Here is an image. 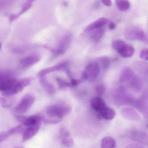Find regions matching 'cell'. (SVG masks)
<instances>
[{
	"mask_svg": "<svg viewBox=\"0 0 148 148\" xmlns=\"http://www.w3.org/2000/svg\"><path fill=\"white\" fill-rule=\"evenodd\" d=\"M112 47L121 57L124 58L132 57L135 51V48L132 46L126 44L120 40H113L112 43Z\"/></svg>",
	"mask_w": 148,
	"mask_h": 148,
	"instance_id": "obj_1",
	"label": "cell"
},
{
	"mask_svg": "<svg viewBox=\"0 0 148 148\" xmlns=\"http://www.w3.org/2000/svg\"><path fill=\"white\" fill-rule=\"evenodd\" d=\"M71 111L70 106L53 105L49 106L46 109V113L50 118L62 119Z\"/></svg>",
	"mask_w": 148,
	"mask_h": 148,
	"instance_id": "obj_2",
	"label": "cell"
},
{
	"mask_svg": "<svg viewBox=\"0 0 148 148\" xmlns=\"http://www.w3.org/2000/svg\"><path fill=\"white\" fill-rule=\"evenodd\" d=\"M100 73L98 63L92 62L87 65L82 74V80L92 82L97 78Z\"/></svg>",
	"mask_w": 148,
	"mask_h": 148,
	"instance_id": "obj_3",
	"label": "cell"
},
{
	"mask_svg": "<svg viewBox=\"0 0 148 148\" xmlns=\"http://www.w3.org/2000/svg\"><path fill=\"white\" fill-rule=\"evenodd\" d=\"M72 40V35L70 34H66L62 37L60 40L57 47L52 50L53 56L56 57L64 54L70 47Z\"/></svg>",
	"mask_w": 148,
	"mask_h": 148,
	"instance_id": "obj_4",
	"label": "cell"
},
{
	"mask_svg": "<svg viewBox=\"0 0 148 148\" xmlns=\"http://www.w3.org/2000/svg\"><path fill=\"white\" fill-rule=\"evenodd\" d=\"M32 80V78L31 77L18 79L12 87L6 92L2 93V95L4 97H9L17 94L21 91L25 87L29 85Z\"/></svg>",
	"mask_w": 148,
	"mask_h": 148,
	"instance_id": "obj_5",
	"label": "cell"
},
{
	"mask_svg": "<svg viewBox=\"0 0 148 148\" xmlns=\"http://www.w3.org/2000/svg\"><path fill=\"white\" fill-rule=\"evenodd\" d=\"M125 37L130 40H139L144 41L146 34L143 30L136 26H130L126 28Z\"/></svg>",
	"mask_w": 148,
	"mask_h": 148,
	"instance_id": "obj_6",
	"label": "cell"
},
{
	"mask_svg": "<svg viewBox=\"0 0 148 148\" xmlns=\"http://www.w3.org/2000/svg\"><path fill=\"white\" fill-rule=\"evenodd\" d=\"M35 99V97L32 94H27L25 95L15 107V111L18 113H25L31 108L34 103Z\"/></svg>",
	"mask_w": 148,
	"mask_h": 148,
	"instance_id": "obj_7",
	"label": "cell"
},
{
	"mask_svg": "<svg viewBox=\"0 0 148 148\" xmlns=\"http://www.w3.org/2000/svg\"><path fill=\"white\" fill-rule=\"evenodd\" d=\"M16 119L20 123L27 127L39 126L43 122L44 117L39 115H34L29 117L17 116Z\"/></svg>",
	"mask_w": 148,
	"mask_h": 148,
	"instance_id": "obj_8",
	"label": "cell"
},
{
	"mask_svg": "<svg viewBox=\"0 0 148 148\" xmlns=\"http://www.w3.org/2000/svg\"><path fill=\"white\" fill-rule=\"evenodd\" d=\"M41 57L38 54H33L25 57L21 60L19 66L23 69H27L39 62Z\"/></svg>",
	"mask_w": 148,
	"mask_h": 148,
	"instance_id": "obj_9",
	"label": "cell"
},
{
	"mask_svg": "<svg viewBox=\"0 0 148 148\" xmlns=\"http://www.w3.org/2000/svg\"><path fill=\"white\" fill-rule=\"evenodd\" d=\"M68 66H69V62L67 61L61 62L53 66L42 69L38 73V75L39 77H42V76H46L47 74L53 72L63 71V70L65 71V70L68 67Z\"/></svg>",
	"mask_w": 148,
	"mask_h": 148,
	"instance_id": "obj_10",
	"label": "cell"
},
{
	"mask_svg": "<svg viewBox=\"0 0 148 148\" xmlns=\"http://www.w3.org/2000/svg\"><path fill=\"white\" fill-rule=\"evenodd\" d=\"M90 106L99 115L108 106L104 100L100 97H97L92 99L90 101Z\"/></svg>",
	"mask_w": 148,
	"mask_h": 148,
	"instance_id": "obj_11",
	"label": "cell"
},
{
	"mask_svg": "<svg viewBox=\"0 0 148 148\" xmlns=\"http://www.w3.org/2000/svg\"><path fill=\"white\" fill-rule=\"evenodd\" d=\"M130 137L134 141L148 145V136L141 131L132 130L130 133Z\"/></svg>",
	"mask_w": 148,
	"mask_h": 148,
	"instance_id": "obj_12",
	"label": "cell"
},
{
	"mask_svg": "<svg viewBox=\"0 0 148 148\" xmlns=\"http://www.w3.org/2000/svg\"><path fill=\"white\" fill-rule=\"evenodd\" d=\"M24 125H18L15 127L12 128L7 131L3 132L0 134V142L2 143L3 141L13 135L16 133H21L24 132L25 130Z\"/></svg>",
	"mask_w": 148,
	"mask_h": 148,
	"instance_id": "obj_13",
	"label": "cell"
},
{
	"mask_svg": "<svg viewBox=\"0 0 148 148\" xmlns=\"http://www.w3.org/2000/svg\"><path fill=\"white\" fill-rule=\"evenodd\" d=\"M110 21L107 18H101L88 25L85 29V32H89L102 28L106 24H109Z\"/></svg>",
	"mask_w": 148,
	"mask_h": 148,
	"instance_id": "obj_14",
	"label": "cell"
},
{
	"mask_svg": "<svg viewBox=\"0 0 148 148\" xmlns=\"http://www.w3.org/2000/svg\"><path fill=\"white\" fill-rule=\"evenodd\" d=\"M134 72L129 66L123 68L119 75V81L121 83H126L132 80L134 77Z\"/></svg>",
	"mask_w": 148,
	"mask_h": 148,
	"instance_id": "obj_15",
	"label": "cell"
},
{
	"mask_svg": "<svg viewBox=\"0 0 148 148\" xmlns=\"http://www.w3.org/2000/svg\"><path fill=\"white\" fill-rule=\"evenodd\" d=\"M40 128V125L27 127V128L25 129V131L23 132V136H22L23 142H26L32 138L38 132Z\"/></svg>",
	"mask_w": 148,
	"mask_h": 148,
	"instance_id": "obj_16",
	"label": "cell"
},
{
	"mask_svg": "<svg viewBox=\"0 0 148 148\" xmlns=\"http://www.w3.org/2000/svg\"><path fill=\"white\" fill-rule=\"evenodd\" d=\"M40 82L47 92L49 95H52L55 93L56 90L53 85L50 83L45 76L39 77Z\"/></svg>",
	"mask_w": 148,
	"mask_h": 148,
	"instance_id": "obj_17",
	"label": "cell"
},
{
	"mask_svg": "<svg viewBox=\"0 0 148 148\" xmlns=\"http://www.w3.org/2000/svg\"><path fill=\"white\" fill-rule=\"evenodd\" d=\"M116 141L111 137H106L101 140V148H115Z\"/></svg>",
	"mask_w": 148,
	"mask_h": 148,
	"instance_id": "obj_18",
	"label": "cell"
},
{
	"mask_svg": "<svg viewBox=\"0 0 148 148\" xmlns=\"http://www.w3.org/2000/svg\"><path fill=\"white\" fill-rule=\"evenodd\" d=\"M116 112L113 109L107 106V108L101 113L100 117L106 120H112L115 117Z\"/></svg>",
	"mask_w": 148,
	"mask_h": 148,
	"instance_id": "obj_19",
	"label": "cell"
},
{
	"mask_svg": "<svg viewBox=\"0 0 148 148\" xmlns=\"http://www.w3.org/2000/svg\"><path fill=\"white\" fill-rule=\"evenodd\" d=\"M91 35V39L94 42H98L101 40L104 33V30L100 28L94 30Z\"/></svg>",
	"mask_w": 148,
	"mask_h": 148,
	"instance_id": "obj_20",
	"label": "cell"
},
{
	"mask_svg": "<svg viewBox=\"0 0 148 148\" xmlns=\"http://www.w3.org/2000/svg\"><path fill=\"white\" fill-rule=\"evenodd\" d=\"M117 8L121 11H126L130 7V4L126 0H117L115 1Z\"/></svg>",
	"mask_w": 148,
	"mask_h": 148,
	"instance_id": "obj_21",
	"label": "cell"
},
{
	"mask_svg": "<svg viewBox=\"0 0 148 148\" xmlns=\"http://www.w3.org/2000/svg\"><path fill=\"white\" fill-rule=\"evenodd\" d=\"M131 85L135 90L138 91L141 90L143 87V82L139 77L134 76L132 79Z\"/></svg>",
	"mask_w": 148,
	"mask_h": 148,
	"instance_id": "obj_22",
	"label": "cell"
},
{
	"mask_svg": "<svg viewBox=\"0 0 148 148\" xmlns=\"http://www.w3.org/2000/svg\"><path fill=\"white\" fill-rule=\"evenodd\" d=\"M33 1H27L23 4L22 5L21 9V10L20 12L18 13L14 14L15 18L16 19L18 18L21 15H22L23 14L28 11L32 6L33 3Z\"/></svg>",
	"mask_w": 148,
	"mask_h": 148,
	"instance_id": "obj_23",
	"label": "cell"
},
{
	"mask_svg": "<svg viewBox=\"0 0 148 148\" xmlns=\"http://www.w3.org/2000/svg\"><path fill=\"white\" fill-rule=\"evenodd\" d=\"M55 79L58 83L59 88L60 89H64L67 87H73L71 82H67L59 77H56Z\"/></svg>",
	"mask_w": 148,
	"mask_h": 148,
	"instance_id": "obj_24",
	"label": "cell"
},
{
	"mask_svg": "<svg viewBox=\"0 0 148 148\" xmlns=\"http://www.w3.org/2000/svg\"><path fill=\"white\" fill-rule=\"evenodd\" d=\"M99 62L104 70H107L110 65V60L107 57H101L98 59Z\"/></svg>",
	"mask_w": 148,
	"mask_h": 148,
	"instance_id": "obj_25",
	"label": "cell"
},
{
	"mask_svg": "<svg viewBox=\"0 0 148 148\" xmlns=\"http://www.w3.org/2000/svg\"><path fill=\"white\" fill-rule=\"evenodd\" d=\"M60 139H61V142L62 144L65 146L66 147H72L74 144L73 139L70 137L64 138H60Z\"/></svg>",
	"mask_w": 148,
	"mask_h": 148,
	"instance_id": "obj_26",
	"label": "cell"
},
{
	"mask_svg": "<svg viewBox=\"0 0 148 148\" xmlns=\"http://www.w3.org/2000/svg\"><path fill=\"white\" fill-rule=\"evenodd\" d=\"M96 92L99 96H101L104 93L105 87L103 84H99L95 87Z\"/></svg>",
	"mask_w": 148,
	"mask_h": 148,
	"instance_id": "obj_27",
	"label": "cell"
},
{
	"mask_svg": "<svg viewBox=\"0 0 148 148\" xmlns=\"http://www.w3.org/2000/svg\"><path fill=\"white\" fill-rule=\"evenodd\" d=\"M59 133L60 138L70 137V133L69 131L64 127L60 128L59 131Z\"/></svg>",
	"mask_w": 148,
	"mask_h": 148,
	"instance_id": "obj_28",
	"label": "cell"
},
{
	"mask_svg": "<svg viewBox=\"0 0 148 148\" xmlns=\"http://www.w3.org/2000/svg\"><path fill=\"white\" fill-rule=\"evenodd\" d=\"M61 121V119H58L50 118L47 119L43 118V122L45 124H55L58 123H60Z\"/></svg>",
	"mask_w": 148,
	"mask_h": 148,
	"instance_id": "obj_29",
	"label": "cell"
},
{
	"mask_svg": "<svg viewBox=\"0 0 148 148\" xmlns=\"http://www.w3.org/2000/svg\"><path fill=\"white\" fill-rule=\"evenodd\" d=\"M140 58L148 61V49H143L139 53Z\"/></svg>",
	"mask_w": 148,
	"mask_h": 148,
	"instance_id": "obj_30",
	"label": "cell"
},
{
	"mask_svg": "<svg viewBox=\"0 0 148 148\" xmlns=\"http://www.w3.org/2000/svg\"><path fill=\"white\" fill-rule=\"evenodd\" d=\"M1 105L4 107H10L11 106L12 103L8 102L4 98H1Z\"/></svg>",
	"mask_w": 148,
	"mask_h": 148,
	"instance_id": "obj_31",
	"label": "cell"
},
{
	"mask_svg": "<svg viewBox=\"0 0 148 148\" xmlns=\"http://www.w3.org/2000/svg\"><path fill=\"white\" fill-rule=\"evenodd\" d=\"M82 80H78V79L73 78L71 79V83L73 87V86H77L79 85L82 82Z\"/></svg>",
	"mask_w": 148,
	"mask_h": 148,
	"instance_id": "obj_32",
	"label": "cell"
},
{
	"mask_svg": "<svg viewBox=\"0 0 148 148\" xmlns=\"http://www.w3.org/2000/svg\"><path fill=\"white\" fill-rule=\"evenodd\" d=\"M102 2L106 6L110 7L112 5V2L110 0H103Z\"/></svg>",
	"mask_w": 148,
	"mask_h": 148,
	"instance_id": "obj_33",
	"label": "cell"
},
{
	"mask_svg": "<svg viewBox=\"0 0 148 148\" xmlns=\"http://www.w3.org/2000/svg\"><path fill=\"white\" fill-rule=\"evenodd\" d=\"M116 25L114 22L110 21L109 24V28L110 30H113L116 28Z\"/></svg>",
	"mask_w": 148,
	"mask_h": 148,
	"instance_id": "obj_34",
	"label": "cell"
},
{
	"mask_svg": "<svg viewBox=\"0 0 148 148\" xmlns=\"http://www.w3.org/2000/svg\"><path fill=\"white\" fill-rule=\"evenodd\" d=\"M144 42L148 44V35H146L145 39L144 40Z\"/></svg>",
	"mask_w": 148,
	"mask_h": 148,
	"instance_id": "obj_35",
	"label": "cell"
},
{
	"mask_svg": "<svg viewBox=\"0 0 148 148\" xmlns=\"http://www.w3.org/2000/svg\"><path fill=\"white\" fill-rule=\"evenodd\" d=\"M14 148H23V147H20V146H17V147H15Z\"/></svg>",
	"mask_w": 148,
	"mask_h": 148,
	"instance_id": "obj_36",
	"label": "cell"
},
{
	"mask_svg": "<svg viewBox=\"0 0 148 148\" xmlns=\"http://www.w3.org/2000/svg\"><path fill=\"white\" fill-rule=\"evenodd\" d=\"M147 128H148V124H147Z\"/></svg>",
	"mask_w": 148,
	"mask_h": 148,
	"instance_id": "obj_37",
	"label": "cell"
}]
</instances>
